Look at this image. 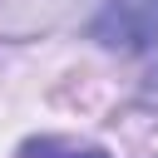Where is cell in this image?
Listing matches in <instances>:
<instances>
[{"instance_id":"cell-1","label":"cell","mask_w":158,"mask_h":158,"mask_svg":"<svg viewBox=\"0 0 158 158\" xmlns=\"http://www.w3.org/2000/svg\"><path fill=\"white\" fill-rule=\"evenodd\" d=\"M30 153L35 158H109L104 148H74V143H59V138H40V143H30Z\"/></svg>"}]
</instances>
